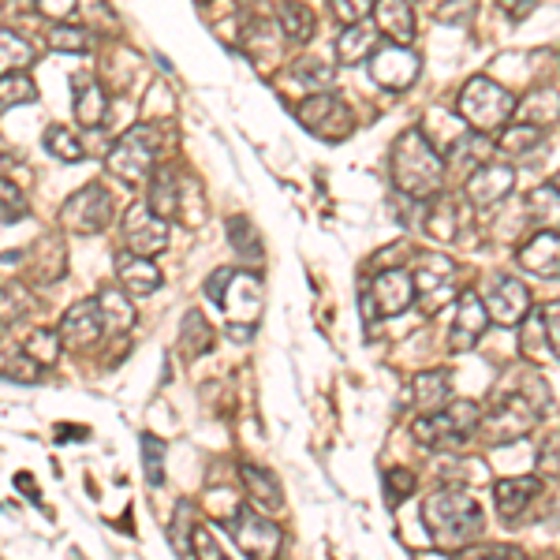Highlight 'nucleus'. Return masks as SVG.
I'll return each instance as SVG.
<instances>
[{
	"label": "nucleus",
	"instance_id": "1",
	"mask_svg": "<svg viewBox=\"0 0 560 560\" xmlns=\"http://www.w3.org/2000/svg\"><path fill=\"white\" fill-rule=\"evenodd\" d=\"M423 523L441 553H456L483 535L486 520L475 494H467L463 486H441L423 501Z\"/></svg>",
	"mask_w": 560,
	"mask_h": 560
},
{
	"label": "nucleus",
	"instance_id": "2",
	"mask_svg": "<svg viewBox=\"0 0 560 560\" xmlns=\"http://www.w3.org/2000/svg\"><path fill=\"white\" fill-rule=\"evenodd\" d=\"M392 183L411 203L437 198L445 187V157L423 131H404L392 143Z\"/></svg>",
	"mask_w": 560,
	"mask_h": 560
},
{
	"label": "nucleus",
	"instance_id": "3",
	"mask_svg": "<svg viewBox=\"0 0 560 560\" xmlns=\"http://www.w3.org/2000/svg\"><path fill=\"white\" fill-rule=\"evenodd\" d=\"M531 378H535V374H531V366H523V385H520V389L501 392V397L494 400V407L483 411V426H478V430L489 437V445L523 441V437L538 426L541 411H546V400H549V389H546V381L538 378L535 389L527 392Z\"/></svg>",
	"mask_w": 560,
	"mask_h": 560
},
{
	"label": "nucleus",
	"instance_id": "4",
	"mask_svg": "<svg viewBox=\"0 0 560 560\" xmlns=\"http://www.w3.org/2000/svg\"><path fill=\"white\" fill-rule=\"evenodd\" d=\"M515 105L520 101H515L504 86H497L494 78H486V75H475L463 83L456 112L467 120V127L478 131V135H494V131L501 135L504 124L512 120Z\"/></svg>",
	"mask_w": 560,
	"mask_h": 560
},
{
	"label": "nucleus",
	"instance_id": "5",
	"mask_svg": "<svg viewBox=\"0 0 560 560\" xmlns=\"http://www.w3.org/2000/svg\"><path fill=\"white\" fill-rule=\"evenodd\" d=\"M478 426H483V407H478L475 400H452L445 411L415 418L411 437H415L423 449L441 452V449H460Z\"/></svg>",
	"mask_w": 560,
	"mask_h": 560
},
{
	"label": "nucleus",
	"instance_id": "6",
	"mask_svg": "<svg viewBox=\"0 0 560 560\" xmlns=\"http://www.w3.org/2000/svg\"><path fill=\"white\" fill-rule=\"evenodd\" d=\"M154 154H157V135L154 127H131L124 138H120L117 146L109 150V157H105V165H109V172L117 180L124 183H146L157 172L154 165Z\"/></svg>",
	"mask_w": 560,
	"mask_h": 560
},
{
	"label": "nucleus",
	"instance_id": "7",
	"mask_svg": "<svg viewBox=\"0 0 560 560\" xmlns=\"http://www.w3.org/2000/svg\"><path fill=\"white\" fill-rule=\"evenodd\" d=\"M229 535L247 560H277L280 541H284L277 523L269 520V515H261L255 504H240V509L232 512Z\"/></svg>",
	"mask_w": 560,
	"mask_h": 560
},
{
	"label": "nucleus",
	"instance_id": "8",
	"mask_svg": "<svg viewBox=\"0 0 560 560\" xmlns=\"http://www.w3.org/2000/svg\"><path fill=\"white\" fill-rule=\"evenodd\" d=\"M295 120L311 131V135L326 138V143H340V138L352 135L355 127V117L337 94H311L295 105Z\"/></svg>",
	"mask_w": 560,
	"mask_h": 560
},
{
	"label": "nucleus",
	"instance_id": "9",
	"mask_svg": "<svg viewBox=\"0 0 560 560\" xmlns=\"http://www.w3.org/2000/svg\"><path fill=\"white\" fill-rule=\"evenodd\" d=\"M112 217V198L105 195L101 183H86L83 191H75L64 206H60V224L75 235H94L109 224Z\"/></svg>",
	"mask_w": 560,
	"mask_h": 560
},
{
	"label": "nucleus",
	"instance_id": "10",
	"mask_svg": "<svg viewBox=\"0 0 560 560\" xmlns=\"http://www.w3.org/2000/svg\"><path fill=\"white\" fill-rule=\"evenodd\" d=\"M415 288H418V303L426 314H437L449 300H460L463 288L456 284V266L445 255H423L415 269Z\"/></svg>",
	"mask_w": 560,
	"mask_h": 560
},
{
	"label": "nucleus",
	"instance_id": "11",
	"mask_svg": "<svg viewBox=\"0 0 560 560\" xmlns=\"http://www.w3.org/2000/svg\"><path fill=\"white\" fill-rule=\"evenodd\" d=\"M418 72H423V57L411 46L389 41L370 57V78L385 90H411L418 83Z\"/></svg>",
	"mask_w": 560,
	"mask_h": 560
},
{
	"label": "nucleus",
	"instance_id": "12",
	"mask_svg": "<svg viewBox=\"0 0 560 560\" xmlns=\"http://www.w3.org/2000/svg\"><path fill=\"white\" fill-rule=\"evenodd\" d=\"M512 187H515V169H512V165L486 161L467 176V183H463V195H467V203L475 209H489V206H501L504 198L512 195Z\"/></svg>",
	"mask_w": 560,
	"mask_h": 560
},
{
	"label": "nucleus",
	"instance_id": "13",
	"mask_svg": "<svg viewBox=\"0 0 560 560\" xmlns=\"http://www.w3.org/2000/svg\"><path fill=\"white\" fill-rule=\"evenodd\" d=\"M124 243L143 258L161 255L169 247V221L157 217L150 206H131L124 214Z\"/></svg>",
	"mask_w": 560,
	"mask_h": 560
},
{
	"label": "nucleus",
	"instance_id": "14",
	"mask_svg": "<svg viewBox=\"0 0 560 560\" xmlns=\"http://www.w3.org/2000/svg\"><path fill=\"white\" fill-rule=\"evenodd\" d=\"M370 300L381 318H397V314L411 311V303H418L415 273H407V269H381V273L374 277Z\"/></svg>",
	"mask_w": 560,
	"mask_h": 560
},
{
	"label": "nucleus",
	"instance_id": "15",
	"mask_svg": "<svg viewBox=\"0 0 560 560\" xmlns=\"http://www.w3.org/2000/svg\"><path fill=\"white\" fill-rule=\"evenodd\" d=\"M489 321L494 318H489V306L483 295H478L475 288H463L456 300V321H452V332H449V348L452 352H471Z\"/></svg>",
	"mask_w": 560,
	"mask_h": 560
},
{
	"label": "nucleus",
	"instance_id": "16",
	"mask_svg": "<svg viewBox=\"0 0 560 560\" xmlns=\"http://www.w3.org/2000/svg\"><path fill=\"white\" fill-rule=\"evenodd\" d=\"M486 306H489V318H494L497 326L512 329V326H520V321L527 318V311H531V292H527V284H523V280L497 277L494 284H489Z\"/></svg>",
	"mask_w": 560,
	"mask_h": 560
},
{
	"label": "nucleus",
	"instance_id": "17",
	"mask_svg": "<svg viewBox=\"0 0 560 560\" xmlns=\"http://www.w3.org/2000/svg\"><path fill=\"white\" fill-rule=\"evenodd\" d=\"M217 306L229 314V326H255L261 311V280L255 273H240L235 269L229 280V292H224V300Z\"/></svg>",
	"mask_w": 560,
	"mask_h": 560
},
{
	"label": "nucleus",
	"instance_id": "18",
	"mask_svg": "<svg viewBox=\"0 0 560 560\" xmlns=\"http://www.w3.org/2000/svg\"><path fill=\"white\" fill-rule=\"evenodd\" d=\"M117 280L131 300H143V295H154L157 288H161L165 277H161V269L154 266V258H143V255H135V251H120Z\"/></svg>",
	"mask_w": 560,
	"mask_h": 560
},
{
	"label": "nucleus",
	"instance_id": "19",
	"mask_svg": "<svg viewBox=\"0 0 560 560\" xmlns=\"http://www.w3.org/2000/svg\"><path fill=\"white\" fill-rule=\"evenodd\" d=\"M541 494V483L535 475H515V478H501L494 486V504H497V515L504 523H520V515L531 509V501Z\"/></svg>",
	"mask_w": 560,
	"mask_h": 560
},
{
	"label": "nucleus",
	"instance_id": "20",
	"mask_svg": "<svg viewBox=\"0 0 560 560\" xmlns=\"http://www.w3.org/2000/svg\"><path fill=\"white\" fill-rule=\"evenodd\" d=\"M60 337H64L68 348H86L101 337L105 326H101V311H98V300H83L75 306H68L64 318H60Z\"/></svg>",
	"mask_w": 560,
	"mask_h": 560
},
{
	"label": "nucleus",
	"instance_id": "21",
	"mask_svg": "<svg viewBox=\"0 0 560 560\" xmlns=\"http://www.w3.org/2000/svg\"><path fill=\"white\" fill-rule=\"evenodd\" d=\"M515 261H520L531 277H560V232H553V229L535 232L520 247Z\"/></svg>",
	"mask_w": 560,
	"mask_h": 560
},
{
	"label": "nucleus",
	"instance_id": "22",
	"mask_svg": "<svg viewBox=\"0 0 560 560\" xmlns=\"http://www.w3.org/2000/svg\"><path fill=\"white\" fill-rule=\"evenodd\" d=\"M418 131L430 138L441 157H452L471 138L467 120H463L460 112L452 117V112H445V109H430V112H426V120H423V127H418Z\"/></svg>",
	"mask_w": 560,
	"mask_h": 560
},
{
	"label": "nucleus",
	"instance_id": "23",
	"mask_svg": "<svg viewBox=\"0 0 560 560\" xmlns=\"http://www.w3.org/2000/svg\"><path fill=\"white\" fill-rule=\"evenodd\" d=\"M407 404L423 407L426 415L445 411L452 404V374L441 370V366H434V370H418L415 378H411V400H407Z\"/></svg>",
	"mask_w": 560,
	"mask_h": 560
},
{
	"label": "nucleus",
	"instance_id": "24",
	"mask_svg": "<svg viewBox=\"0 0 560 560\" xmlns=\"http://www.w3.org/2000/svg\"><path fill=\"white\" fill-rule=\"evenodd\" d=\"M381 49V31L374 23H355L344 26V34L337 38V60L344 68H355L363 60H370Z\"/></svg>",
	"mask_w": 560,
	"mask_h": 560
},
{
	"label": "nucleus",
	"instance_id": "25",
	"mask_svg": "<svg viewBox=\"0 0 560 560\" xmlns=\"http://www.w3.org/2000/svg\"><path fill=\"white\" fill-rule=\"evenodd\" d=\"M183 195H187V183L172 169H157L150 176V198H146V206H150L157 217L172 221V217L183 214Z\"/></svg>",
	"mask_w": 560,
	"mask_h": 560
},
{
	"label": "nucleus",
	"instance_id": "26",
	"mask_svg": "<svg viewBox=\"0 0 560 560\" xmlns=\"http://www.w3.org/2000/svg\"><path fill=\"white\" fill-rule=\"evenodd\" d=\"M240 478L247 486V497L255 509H266V512H280L284 509V494H280V483L269 475L266 467L258 463H240Z\"/></svg>",
	"mask_w": 560,
	"mask_h": 560
},
{
	"label": "nucleus",
	"instance_id": "27",
	"mask_svg": "<svg viewBox=\"0 0 560 560\" xmlns=\"http://www.w3.org/2000/svg\"><path fill=\"white\" fill-rule=\"evenodd\" d=\"M98 311H101V326L109 337H124L135 326V306L124 288H101L98 292Z\"/></svg>",
	"mask_w": 560,
	"mask_h": 560
},
{
	"label": "nucleus",
	"instance_id": "28",
	"mask_svg": "<svg viewBox=\"0 0 560 560\" xmlns=\"http://www.w3.org/2000/svg\"><path fill=\"white\" fill-rule=\"evenodd\" d=\"M374 15H378V31L389 34L397 46H407L415 38V12L407 0H378Z\"/></svg>",
	"mask_w": 560,
	"mask_h": 560
},
{
	"label": "nucleus",
	"instance_id": "29",
	"mask_svg": "<svg viewBox=\"0 0 560 560\" xmlns=\"http://www.w3.org/2000/svg\"><path fill=\"white\" fill-rule=\"evenodd\" d=\"M515 112H520L523 124L553 127L560 120V94L553 90V86H538V90H531L527 98L515 105Z\"/></svg>",
	"mask_w": 560,
	"mask_h": 560
},
{
	"label": "nucleus",
	"instance_id": "30",
	"mask_svg": "<svg viewBox=\"0 0 560 560\" xmlns=\"http://www.w3.org/2000/svg\"><path fill=\"white\" fill-rule=\"evenodd\" d=\"M105 117H109V98H105V86L98 78H83L75 86V120L83 127H101Z\"/></svg>",
	"mask_w": 560,
	"mask_h": 560
},
{
	"label": "nucleus",
	"instance_id": "31",
	"mask_svg": "<svg viewBox=\"0 0 560 560\" xmlns=\"http://www.w3.org/2000/svg\"><path fill=\"white\" fill-rule=\"evenodd\" d=\"M523 209H527L531 224H538L541 232L546 229H560V191L553 187V183H546V187H535L527 195V203H523Z\"/></svg>",
	"mask_w": 560,
	"mask_h": 560
},
{
	"label": "nucleus",
	"instance_id": "32",
	"mask_svg": "<svg viewBox=\"0 0 560 560\" xmlns=\"http://www.w3.org/2000/svg\"><path fill=\"white\" fill-rule=\"evenodd\" d=\"M180 348L187 358H198L214 348V329H209L206 314L203 311H187L180 321Z\"/></svg>",
	"mask_w": 560,
	"mask_h": 560
},
{
	"label": "nucleus",
	"instance_id": "33",
	"mask_svg": "<svg viewBox=\"0 0 560 560\" xmlns=\"http://www.w3.org/2000/svg\"><path fill=\"white\" fill-rule=\"evenodd\" d=\"M277 26L284 31V38L292 41H306L314 34V12L300 0H284V4L277 8Z\"/></svg>",
	"mask_w": 560,
	"mask_h": 560
},
{
	"label": "nucleus",
	"instance_id": "34",
	"mask_svg": "<svg viewBox=\"0 0 560 560\" xmlns=\"http://www.w3.org/2000/svg\"><path fill=\"white\" fill-rule=\"evenodd\" d=\"M541 138H546V131L535 127V124H509L497 135V150L501 154H531L535 146H541Z\"/></svg>",
	"mask_w": 560,
	"mask_h": 560
},
{
	"label": "nucleus",
	"instance_id": "35",
	"mask_svg": "<svg viewBox=\"0 0 560 560\" xmlns=\"http://www.w3.org/2000/svg\"><path fill=\"white\" fill-rule=\"evenodd\" d=\"M31 64H34V49L26 46L20 34L0 31V72L15 75V72H26Z\"/></svg>",
	"mask_w": 560,
	"mask_h": 560
},
{
	"label": "nucleus",
	"instance_id": "36",
	"mask_svg": "<svg viewBox=\"0 0 560 560\" xmlns=\"http://www.w3.org/2000/svg\"><path fill=\"white\" fill-rule=\"evenodd\" d=\"M60 352H64V337L52 329H34L31 337L23 340V355H31L34 363H41V366L57 363Z\"/></svg>",
	"mask_w": 560,
	"mask_h": 560
},
{
	"label": "nucleus",
	"instance_id": "37",
	"mask_svg": "<svg viewBox=\"0 0 560 560\" xmlns=\"http://www.w3.org/2000/svg\"><path fill=\"white\" fill-rule=\"evenodd\" d=\"M456 229H460V224H456V203H452V198H445V195H437L430 214H426V232H430L434 240H452Z\"/></svg>",
	"mask_w": 560,
	"mask_h": 560
},
{
	"label": "nucleus",
	"instance_id": "38",
	"mask_svg": "<svg viewBox=\"0 0 560 560\" xmlns=\"http://www.w3.org/2000/svg\"><path fill=\"white\" fill-rule=\"evenodd\" d=\"M46 41H49V49H57V52H90V46H94L90 31H83V26H75V23H52Z\"/></svg>",
	"mask_w": 560,
	"mask_h": 560
},
{
	"label": "nucleus",
	"instance_id": "39",
	"mask_svg": "<svg viewBox=\"0 0 560 560\" xmlns=\"http://www.w3.org/2000/svg\"><path fill=\"white\" fill-rule=\"evenodd\" d=\"M138 449H143V471H146V483L154 489L165 486V441L154 434H138Z\"/></svg>",
	"mask_w": 560,
	"mask_h": 560
},
{
	"label": "nucleus",
	"instance_id": "40",
	"mask_svg": "<svg viewBox=\"0 0 560 560\" xmlns=\"http://www.w3.org/2000/svg\"><path fill=\"white\" fill-rule=\"evenodd\" d=\"M41 143H46V150L57 157V161H68V165H78L83 161V143L75 138V131L68 127H49L46 135H41Z\"/></svg>",
	"mask_w": 560,
	"mask_h": 560
},
{
	"label": "nucleus",
	"instance_id": "41",
	"mask_svg": "<svg viewBox=\"0 0 560 560\" xmlns=\"http://www.w3.org/2000/svg\"><path fill=\"white\" fill-rule=\"evenodd\" d=\"M38 101V86L26 72H15V75H4L0 78V105L12 109V105H31Z\"/></svg>",
	"mask_w": 560,
	"mask_h": 560
},
{
	"label": "nucleus",
	"instance_id": "42",
	"mask_svg": "<svg viewBox=\"0 0 560 560\" xmlns=\"http://www.w3.org/2000/svg\"><path fill=\"white\" fill-rule=\"evenodd\" d=\"M191 512H195V509H191V501H180L176 504V520H172V527H169V541L176 546L180 557L191 549V538H195V527H198V523L191 520Z\"/></svg>",
	"mask_w": 560,
	"mask_h": 560
},
{
	"label": "nucleus",
	"instance_id": "43",
	"mask_svg": "<svg viewBox=\"0 0 560 560\" xmlns=\"http://www.w3.org/2000/svg\"><path fill=\"white\" fill-rule=\"evenodd\" d=\"M229 240H232V247L240 251L243 258H261V251H258V235L255 229L247 224V217H232L229 221Z\"/></svg>",
	"mask_w": 560,
	"mask_h": 560
},
{
	"label": "nucleus",
	"instance_id": "44",
	"mask_svg": "<svg viewBox=\"0 0 560 560\" xmlns=\"http://www.w3.org/2000/svg\"><path fill=\"white\" fill-rule=\"evenodd\" d=\"M449 560H527L515 546H467L449 553Z\"/></svg>",
	"mask_w": 560,
	"mask_h": 560
},
{
	"label": "nucleus",
	"instance_id": "45",
	"mask_svg": "<svg viewBox=\"0 0 560 560\" xmlns=\"http://www.w3.org/2000/svg\"><path fill=\"white\" fill-rule=\"evenodd\" d=\"M374 8H378V0H329V12L344 26L366 23V15H370Z\"/></svg>",
	"mask_w": 560,
	"mask_h": 560
},
{
	"label": "nucleus",
	"instance_id": "46",
	"mask_svg": "<svg viewBox=\"0 0 560 560\" xmlns=\"http://www.w3.org/2000/svg\"><path fill=\"white\" fill-rule=\"evenodd\" d=\"M300 83L311 86L314 94H329V86L337 83V75H332V68L329 64H321V60H303L300 64Z\"/></svg>",
	"mask_w": 560,
	"mask_h": 560
},
{
	"label": "nucleus",
	"instance_id": "47",
	"mask_svg": "<svg viewBox=\"0 0 560 560\" xmlns=\"http://www.w3.org/2000/svg\"><path fill=\"white\" fill-rule=\"evenodd\" d=\"M411 494H415V475H411L407 467L385 471V497H389V504H400Z\"/></svg>",
	"mask_w": 560,
	"mask_h": 560
},
{
	"label": "nucleus",
	"instance_id": "48",
	"mask_svg": "<svg viewBox=\"0 0 560 560\" xmlns=\"http://www.w3.org/2000/svg\"><path fill=\"white\" fill-rule=\"evenodd\" d=\"M0 203H4V209H0L4 224H15V221H23V217H26V198L12 180L0 183Z\"/></svg>",
	"mask_w": 560,
	"mask_h": 560
},
{
	"label": "nucleus",
	"instance_id": "49",
	"mask_svg": "<svg viewBox=\"0 0 560 560\" xmlns=\"http://www.w3.org/2000/svg\"><path fill=\"white\" fill-rule=\"evenodd\" d=\"M41 370H46V366L34 363L31 355H20L15 363H4V378L8 381H20V385H38L41 381Z\"/></svg>",
	"mask_w": 560,
	"mask_h": 560
},
{
	"label": "nucleus",
	"instance_id": "50",
	"mask_svg": "<svg viewBox=\"0 0 560 560\" xmlns=\"http://www.w3.org/2000/svg\"><path fill=\"white\" fill-rule=\"evenodd\" d=\"M191 549H195V560H229V557H224V549L217 546L214 531H209L206 523H198V527H195V538H191Z\"/></svg>",
	"mask_w": 560,
	"mask_h": 560
},
{
	"label": "nucleus",
	"instance_id": "51",
	"mask_svg": "<svg viewBox=\"0 0 560 560\" xmlns=\"http://www.w3.org/2000/svg\"><path fill=\"white\" fill-rule=\"evenodd\" d=\"M541 329H546V340H549V352L560 358V300L541 306Z\"/></svg>",
	"mask_w": 560,
	"mask_h": 560
},
{
	"label": "nucleus",
	"instance_id": "52",
	"mask_svg": "<svg viewBox=\"0 0 560 560\" xmlns=\"http://www.w3.org/2000/svg\"><path fill=\"white\" fill-rule=\"evenodd\" d=\"M75 4L78 0H38V12H41V20H49V23H72Z\"/></svg>",
	"mask_w": 560,
	"mask_h": 560
},
{
	"label": "nucleus",
	"instance_id": "53",
	"mask_svg": "<svg viewBox=\"0 0 560 560\" xmlns=\"http://www.w3.org/2000/svg\"><path fill=\"white\" fill-rule=\"evenodd\" d=\"M538 471H541L546 478H560V434H553L546 445H541V452H538Z\"/></svg>",
	"mask_w": 560,
	"mask_h": 560
},
{
	"label": "nucleus",
	"instance_id": "54",
	"mask_svg": "<svg viewBox=\"0 0 560 560\" xmlns=\"http://www.w3.org/2000/svg\"><path fill=\"white\" fill-rule=\"evenodd\" d=\"M475 4H478V0H441L434 15H437L441 23H463L471 12H475Z\"/></svg>",
	"mask_w": 560,
	"mask_h": 560
},
{
	"label": "nucleus",
	"instance_id": "55",
	"mask_svg": "<svg viewBox=\"0 0 560 560\" xmlns=\"http://www.w3.org/2000/svg\"><path fill=\"white\" fill-rule=\"evenodd\" d=\"M497 8H501L512 23H520V20H527V15L535 12L538 0H497Z\"/></svg>",
	"mask_w": 560,
	"mask_h": 560
},
{
	"label": "nucleus",
	"instance_id": "56",
	"mask_svg": "<svg viewBox=\"0 0 560 560\" xmlns=\"http://www.w3.org/2000/svg\"><path fill=\"white\" fill-rule=\"evenodd\" d=\"M232 273H235V269H217V273L206 280V295H209V300H214V303H221V300H224V292H229V280H232Z\"/></svg>",
	"mask_w": 560,
	"mask_h": 560
},
{
	"label": "nucleus",
	"instance_id": "57",
	"mask_svg": "<svg viewBox=\"0 0 560 560\" xmlns=\"http://www.w3.org/2000/svg\"><path fill=\"white\" fill-rule=\"evenodd\" d=\"M15 486H20L34 504H41V494H38V486H34V475H26V471H20V475H15Z\"/></svg>",
	"mask_w": 560,
	"mask_h": 560
},
{
	"label": "nucleus",
	"instance_id": "58",
	"mask_svg": "<svg viewBox=\"0 0 560 560\" xmlns=\"http://www.w3.org/2000/svg\"><path fill=\"white\" fill-rule=\"evenodd\" d=\"M57 441H72V437H75V441H86V437H90V430H86V426H57Z\"/></svg>",
	"mask_w": 560,
	"mask_h": 560
},
{
	"label": "nucleus",
	"instance_id": "59",
	"mask_svg": "<svg viewBox=\"0 0 560 560\" xmlns=\"http://www.w3.org/2000/svg\"><path fill=\"white\" fill-rule=\"evenodd\" d=\"M229 337H235L240 344H247V340L255 337V326H229Z\"/></svg>",
	"mask_w": 560,
	"mask_h": 560
},
{
	"label": "nucleus",
	"instance_id": "60",
	"mask_svg": "<svg viewBox=\"0 0 560 560\" xmlns=\"http://www.w3.org/2000/svg\"><path fill=\"white\" fill-rule=\"evenodd\" d=\"M553 187H557V191H560V172H557V180H553Z\"/></svg>",
	"mask_w": 560,
	"mask_h": 560
}]
</instances>
